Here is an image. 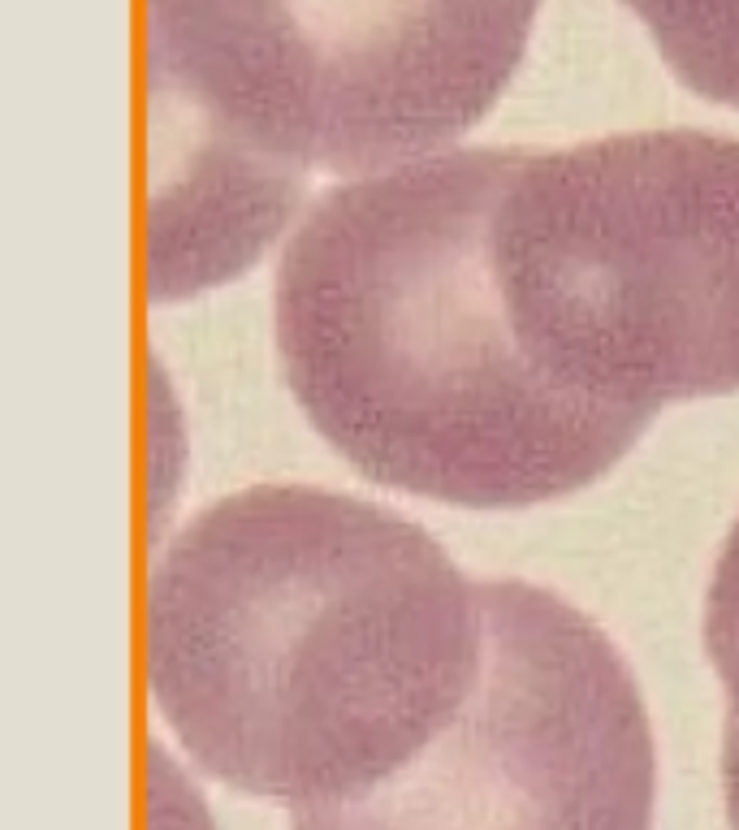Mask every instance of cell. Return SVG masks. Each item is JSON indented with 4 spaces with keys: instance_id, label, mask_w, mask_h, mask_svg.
I'll use <instances>...</instances> for the list:
<instances>
[{
    "instance_id": "1",
    "label": "cell",
    "mask_w": 739,
    "mask_h": 830,
    "mask_svg": "<svg viewBox=\"0 0 739 830\" xmlns=\"http://www.w3.org/2000/svg\"><path fill=\"white\" fill-rule=\"evenodd\" d=\"M485 662V593L372 502L260 484L160 553L148 679L221 783L290 813L350 804L455 722Z\"/></svg>"
},
{
    "instance_id": "2",
    "label": "cell",
    "mask_w": 739,
    "mask_h": 830,
    "mask_svg": "<svg viewBox=\"0 0 739 830\" xmlns=\"http://www.w3.org/2000/svg\"><path fill=\"white\" fill-rule=\"evenodd\" d=\"M523 152H437L333 187L277 273V347L316 433L377 484L506 511L606 476L645 416L562 394L519 351L493 217Z\"/></svg>"
},
{
    "instance_id": "3",
    "label": "cell",
    "mask_w": 739,
    "mask_h": 830,
    "mask_svg": "<svg viewBox=\"0 0 739 830\" xmlns=\"http://www.w3.org/2000/svg\"><path fill=\"white\" fill-rule=\"evenodd\" d=\"M519 351L571 398L653 420L739 390V139L615 134L523 152L493 217Z\"/></svg>"
},
{
    "instance_id": "4",
    "label": "cell",
    "mask_w": 739,
    "mask_h": 830,
    "mask_svg": "<svg viewBox=\"0 0 739 830\" xmlns=\"http://www.w3.org/2000/svg\"><path fill=\"white\" fill-rule=\"evenodd\" d=\"M537 0H148L156 134L303 191L389 173L489 113Z\"/></svg>"
},
{
    "instance_id": "5",
    "label": "cell",
    "mask_w": 739,
    "mask_h": 830,
    "mask_svg": "<svg viewBox=\"0 0 739 830\" xmlns=\"http://www.w3.org/2000/svg\"><path fill=\"white\" fill-rule=\"evenodd\" d=\"M455 722L377 791L290 830H649L658 752L622 653L562 597L493 580Z\"/></svg>"
},
{
    "instance_id": "6",
    "label": "cell",
    "mask_w": 739,
    "mask_h": 830,
    "mask_svg": "<svg viewBox=\"0 0 739 830\" xmlns=\"http://www.w3.org/2000/svg\"><path fill=\"white\" fill-rule=\"evenodd\" d=\"M692 91L739 109V0H622Z\"/></svg>"
},
{
    "instance_id": "7",
    "label": "cell",
    "mask_w": 739,
    "mask_h": 830,
    "mask_svg": "<svg viewBox=\"0 0 739 830\" xmlns=\"http://www.w3.org/2000/svg\"><path fill=\"white\" fill-rule=\"evenodd\" d=\"M705 649L713 671L727 688V749H722V779H727V809L739 830V523L731 528L722 558L709 580L705 601Z\"/></svg>"
},
{
    "instance_id": "8",
    "label": "cell",
    "mask_w": 739,
    "mask_h": 830,
    "mask_svg": "<svg viewBox=\"0 0 739 830\" xmlns=\"http://www.w3.org/2000/svg\"><path fill=\"white\" fill-rule=\"evenodd\" d=\"M191 791H173V800L160 791V783H156V830H203V822H199V813H194V804L187 800Z\"/></svg>"
}]
</instances>
